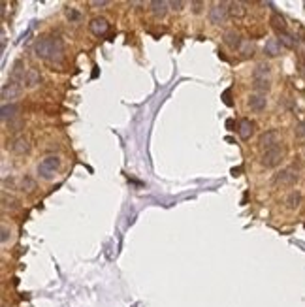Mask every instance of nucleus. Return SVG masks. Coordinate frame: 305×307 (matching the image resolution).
<instances>
[{"instance_id": "1", "label": "nucleus", "mask_w": 305, "mask_h": 307, "mask_svg": "<svg viewBox=\"0 0 305 307\" xmlns=\"http://www.w3.org/2000/svg\"><path fill=\"white\" fill-rule=\"evenodd\" d=\"M34 53L38 59L61 64L64 61V44L61 38H40L34 44Z\"/></svg>"}, {"instance_id": "2", "label": "nucleus", "mask_w": 305, "mask_h": 307, "mask_svg": "<svg viewBox=\"0 0 305 307\" xmlns=\"http://www.w3.org/2000/svg\"><path fill=\"white\" fill-rule=\"evenodd\" d=\"M61 168V159L57 155H49L46 159H42L38 164V176L42 179H53L55 174Z\"/></svg>"}, {"instance_id": "3", "label": "nucleus", "mask_w": 305, "mask_h": 307, "mask_svg": "<svg viewBox=\"0 0 305 307\" xmlns=\"http://www.w3.org/2000/svg\"><path fill=\"white\" fill-rule=\"evenodd\" d=\"M284 155H286V151H284V147L282 145H277V147H273V149H267V151H264L262 157H260V164H262L264 168H277V166L284 161Z\"/></svg>"}, {"instance_id": "4", "label": "nucleus", "mask_w": 305, "mask_h": 307, "mask_svg": "<svg viewBox=\"0 0 305 307\" xmlns=\"http://www.w3.org/2000/svg\"><path fill=\"white\" fill-rule=\"evenodd\" d=\"M277 145H281V132L279 130L269 128V130H266L264 134H260V138H258L260 149L267 151V149H273V147H277Z\"/></svg>"}, {"instance_id": "5", "label": "nucleus", "mask_w": 305, "mask_h": 307, "mask_svg": "<svg viewBox=\"0 0 305 307\" xmlns=\"http://www.w3.org/2000/svg\"><path fill=\"white\" fill-rule=\"evenodd\" d=\"M228 4L230 2H215L211 8H209V21L213 25H222L228 17Z\"/></svg>"}, {"instance_id": "6", "label": "nucleus", "mask_w": 305, "mask_h": 307, "mask_svg": "<svg viewBox=\"0 0 305 307\" xmlns=\"http://www.w3.org/2000/svg\"><path fill=\"white\" fill-rule=\"evenodd\" d=\"M297 172L294 168H284L281 172H277L273 176V183L275 185H281V187H292V185L297 183Z\"/></svg>"}, {"instance_id": "7", "label": "nucleus", "mask_w": 305, "mask_h": 307, "mask_svg": "<svg viewBox=\"0 0 305 307\" xmlns=\"http://www.w3.org/2000/svg\"><path fill=\"white\" fill-rule=\"evenodd\" d=\"M8 151L14 155H27L31 151V141H29L27 136L19 134V136H16L14 139L8 141Z\"/></svg>"}, {"instance_id": "8", "label": "nucleus", "mask_w": 305, "mask_h": 307, "mask_svg": "<svg viewBox=\"0 0 305 307\" xmlns=\"http://www.w3.org/2000/svg\"><path fill=\"white\" fill-rule=\"evenodd\" d=\"M247 106L250 108V111H254V113H262L264 109L267 108V98L266 94H258V92H252L247 100Z\"/></svg>"}, {"instance_id": "9", "label": "nucleus", "mask_w": 305, "mask_h": 307, "mask_svg": "<svg viewBox=\"0 0 305 307\" xmlns=\"http://www.w3.org/2000/svg\"><path fill=\"white\" fill-rule=\"evenodd\" d=\"M89 31L93 32L94 36H104L110 31V21L106 17H93L89 23Z\"/></svg>"}, {"instance_id": "10", "label": "nucleus", "mask_w": 305, "mask_h": 307, "mask_svg": "<svg viewBox=\"0 0 305 307\" xmlns=\"http://www.w3.org/2000/svg\"><path fill=\"white\" fill-rule=\"evenodd\" d=\"M21 89H23L21 83H14V81L4 83V87H2V100H4V104H8V100L10 102L16 100L21 94Z\"/></svg>"}, {"instance_id": "11", "label": "nucleus", "mask_w": 305, "mask_h": 307, "mask_svg": "<svg viewBox=\"0 0 305 307\" xmlns=\"http://www.w3.org/2000/svg\"><path fill=\"white\" fill-rule=\"evenodd\" d=\"M222 42H224L230 49H234V51L237 49V51H239V47H241V44L245 40L241 38V34L235 31V29H230V31H226L222 34Z\"/></svg>"}, {"instance_id": "12", "label": "nucleus", "mask_w": 305, "mask_h": 307, "mask_svg": "<svg viewBox=\"0 0 305 307\" xmlns=\"http://www.w3.org/2000/svg\"><path fill=\"white\" fill-rule=\"evenodd\" d=\"M282 51V46H281V42L277 38H269L264 44V55L266 57H269V59H275V57H279Z\"/></svg>"}, {"instance_id": "13", "label": "nucleus", "mask_w": 305, "mask_h": 307, "mask_svg": "<svg viewBox=\"0 0 305 307\" xmlns=\"http://www.w3.org/2000/svg\"><path fill=\"white\" fill-rule=\"evenodd\" d=\"M40 81H42V76H40V72L36 68H29L27 70V74H25V79H23V87L25 89H34V87H38Z\"/></svg>"}, {"instance_id": "14", "label": "nucleus", "mask_w": 305, "mask_h": 307, "mask_svg": "<svg viewBox=\"0 0 305 307\" xmlns=\"http://www.w3.org/2000/svg\"><path fill=\"white\" fill-rule=\"evenodd\" d=\"M237 134L241 139H250V136L254 134V123L250 119H241L237 124Z\"/></svg>"}, {"instance_id": "15", "label": "nucleus", "mask_w": 305, "mask_h": 307, "mask_svg": "<svg viewBox=\"0 0 305 307\" xmlns=\"http://www.w3.org/2000/svg\"><path fill=\"white\" fill-rule=\"evenodd\" d=\"M149 10L155 17H164L170 10V2H164V0H153L149 2Z\"/></svg>"}, {"instance_id": "16", "label": "nucleus", "mask_w": 305, "mask_h": 307, "mask_svg": "<svg viewBox=\"0 0 305 307\" xmlns=\"http://www.w3.org/2000/svg\"><path fill=\"white\" fill-rule=\"evenodd\" d=\"M245 14H247L245 2H230L228 4V16L232 17V19H243Z\"/></svg>"}, {"instance_id": "17", "label": "nucleus", "mask_w": 305, "mask_h": 307, "mask_svg": "<svg viewBox=\"0 0 305 307\" xmlns=\"http://www.w3.org/2000/svg\"><path fill=\"white\" fill-rule=\"evenodd\" d=\"M17 113H19V106L17 104H2V115H0V119H2V123H12L14 119L17 117Z\"/></svg>"}, {"instance_id": "18", "label": "nucleus", "mask_w": 305, "mask_h": 307, "mask_svg": "<svg viewBox=\"0 0 305 307\" xmlns=\"http://www.w3.org/2000/svg\"><path fill=\"white\" fill-rule=\"evenodd\" d=\"M25 66H23V61H16L14 62V68L10 72V79L8 81H14V83H23L25 79Z\"/></svg>"}, {"instance_id": "19", "label": "nucleus", "mask_w": 305, "mask_h": 307, "mask_svg": "<svg viewBox=\"0 0 305 307\" xmlns=\"http://www.w3.org/2000/svg\"><path fill=\"white\" fill-rule=\"evenodd\" d=\"M271 76V66L267 62H258L252 70V79H269Z\"/></svg>"}, {"instance_id": "20", "label": "nucleus", "mask_w": 305, "mask_h": 307, "mask_svg": "<svg viewBox=\"0 0 305 307\" xmlns=\"http://www.w3.org/2000/svg\"><path fill=\"white\" fill-rule=\"evenodd\" d=\"M19 189L23 192H34L36 189H38V183H36V179L34 177H31V176H23L21 177V181H19Z\"/></svg>"}, {"instance_id": "21", "label": "nucleus", "mask_w": 305, "mask_h": 307, "mask_svg": "<svg viewBox=\"0 0 305 307\" xmlns=\"http://www.w3.org/2000/svg\"><path fill=\"white\" fill-rule=\"evenodd\" d=\"M301 200H303L301 192H299V191H292L288 196H286L284 204H286V208H288V209H297V208H299V204H301Z\"/></svg>"}, {"instance_id": "22", "label": "nucleus", "mask_w": 305, "mask_h": 307, "mask_svg": "<svg viewBox=\"0 0 305 307\" xmlns=\"http://www.w3.org/2000/svg\"><path fill=\"white\" fill-rule=\"evenodd\" d=\"M271 89L269 79H252V91L258 92V94H266Z\"/></svg>"}, {"instance_id": "23", "label": "nucleus", "mask_w": 305, "mask_h": 307, "mask_svg": "<svg viewBox=\"0 0 305 307\" xmlns=\"http://www.w3.org/2000/svg\"><path fill=\"white\" fill-rule=\"evenodd\" d=\"M277 40H279L281 46H284L286 49H294V47H296V38H294L290 32H279V34H277Z\"/></svg>"}, {"instance_id": "24", "label": "nucleus", "mask_w": 305, "mask_h": 307, "mask_svg": "<svg viewBox=\"0 0 305 307\" xmlns=\"http://www.w3.org/2000/svg\"><path fill=\"white\" fill-rule=\"evenodd\" d=\"M271 27L277 31V34H279V32H286V21H284V17L275 12L273 16H271Z\"/></svg>"}, {"instance_id": "25", "label": "nucleus", "mask_w": 305, "mask_h": 307, "mask_svg": "<svg viewBox=\"0 0 305 307\" xmlns=\"http://www.w3.org/2000/svg\"><path fill=\"white\" fill-rule=\"evenodd\" d=\"M64 16H66V19H68L70 23H81V19H83L81 12H79L78 8H72V6H66V8H64Z\"/></svg>"}, {"instance_id": "26", "label": "nucleus", "mask_w": 305, "mask_h": 307, "mask_svg": "<svg viewBox=\"0 0 305 307\" xmlns=\"http://www.w3.org/2000/svg\"><path fill=\"white\" fill-rule=\"evenodd\" d=\"M254 51H256V47H254V44L250 42V40H245L241 44V47H239V53H241L243 59H249V57H252L254 55Z\"/></svg>"}, {"instance_id": "27", "label": "nucleus", "mask_w": 305, "mask_h": 307, "mask_svg": "<svg viewBox=\"0 0 305 307\" xmlns=\"http://www.w3.org/2000/svg\"><path fill=\"white\" fill-rule=\"evenodd\" d=\"M294 136H296L297 139H305V119L296 124V128H294Z\"/></svg>"}, {"instance_id": "28", "label": "nucleus", "mask_w": 305, "mask_h": 307, "mask_svg": "<svg viewBox=\"0 0 305 307\" xmlns=\"http://www.w3.org/2000/svg\"><path fill=\"white\" fill-rule=\"evenodd\" d=\"M10 238H12V230L8 228V224H2V245H6Z\"/></svg>"}, {"instance_id": "29", "label": "nucleus", "mask_w": 305, "mask_h": 307, "mask_svg": "<svg viewBox=\"0 0 305 307\" xmlns=\"http://www.w3.org/2000/svg\"><path fill=\"white\" fill-rule=\"evenodd\" d=\"M203 6H205L203 2H190V8H192V12H194V14H200Z\"/></svg>"}, {"instance_id": "30", "label": "nucleus", "mask_w": 305, "mask_h": 307, "mask_svg": "<svg viewBox=\"0 0 305 307\" xmlns=\"http://www.w3.org/2000/svg\"><path fill=\"white\" fill-rule=\"evenodd\" d=\"M108 4H110L108 0H94V2H91V6H94V8H104Z\"/></svg>"}, {"instance_id": "31", "label": "nucleus", "mask_w": 305, "mask_h": 307, "mask_svg": "<svg viewBox=\"0 0 305 307\" xmlns=\"http://www.w3.org/2000/svg\"><path fill=\"white\" fill-rule=\"evenodd\" d=\"M183 6H185V4H183V2H179V0H177V2H170V10H175V12L183 10Z\"/></svg>"}, {"instance_id": "32", "label": "nucleus", "mask_w": 305, "mask_h": 307, "mask_svg": "<svg viewBox=\"0 0 305 307\" xmlns=\"http://www.w3.org/2000/svg\"><path fill=\"white\" fill-rule=\"evenodd\" d=\"M2 307H6V305H2Z\"/></svg>"}]
</instances>
